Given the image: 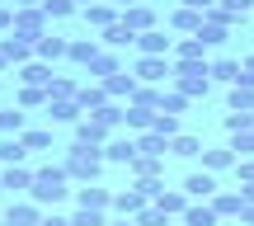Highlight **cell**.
<instances>
[{
    "instance_id": "obj_32",
    "label": "cell",
    "mask_w": 254,
    "mask_h": 226,
    "mask_svg": "<svg viewBox=\"0 0 254 226\" xmlns=\"http://www.w3.org/2000/svg\"><path fill=\"white\" fill-rule=\"evenodd\" d=\"M170 155H184V160H193V155H202V142L198 137H189V132H179L170 142Z\"/></svg>"
},
{
    "instance_id": "obj_48",
    "label": "cell",
    "mask_w": 254,
    "mask_h": 226,
    "mask_svg": "<svg viewBox=\"0 0 254 226\" xmlns=\"http://www.w3.org/2000/svg\"><path fill=\"white\" fill-rule=\"evenodd\" d=\"M221 9H226L231 19H245V14H254V0H226Z\"/></svg>"
},
{
    "instance_id": "obj_59",
    "label": "cell",
    "mask_w": 254,
    "mask_h": 226,
    "mask_svg": "<svg viewBox=\"0 0 254 226\" xmlns=\"http://www.w3.org/2000/svg\"><path fill=\"white\" fill-rule=\"evenodd\" d=\"M0 189H5V184H0Z\"/></svg>"
},
{
    "instance_id": "obj_15",
    "label": "cell",
    "mask_w": 254,
    "mask_h": 226,
    "mask_svg": "<svg viewBox=\"0 0 254 226\" xmlns=\"http://www.w3.org/2000/svg\"><path fill=\"white\" fill-rule=\"evenodd\" d=\"M43 62H57V57H71V43L66 38H57V33H47V38H38V47H33Z\"/></svg>"
},
{
    "instance_id": "obj_41",
    "label": "cell",
    "mask_w": 254,
    "mask_h": 226,
    "mask_svg": "<svg viewBox=\"0 0 254 226\" xmlns=\"http://www.w3.org/2000/svg\"><path fill=\"white\" fill-rule=\"evenodd\" d=\"M47 94H52V99H75V94H80V85H71L66 75H57V80L47 85Z\"/></svg>"
},
{
    "instance_id": "obj_40",
    "label": "cell",
    "mask_w": 254,
    "mask_h": 226,
    "mask_svg": "<svg viewBox=\"0 0 254 226\" xmlns=\"http://www.w3.org/2000/svg\"><path fill=\"white\" fill-rule=\"evenodd\" d=\"M94 57H99V43H85V38H80V43H71V62H80V66H90Z\"/></svg>"
},
{
    "instance_id": "obj_56",
    "label": "cell",
    "mask_w": 254,
    "mask_h": 226,
    "mask_svg": "<svg viewBox=\"0 0 254 226\" xmlns=\"http://www.w3.org/2000/svg\"><path fill=\"white\" fill-rule=\"evenodd\" d=\"M113 5H123V9H132V5H141V0H113Z\"/></svg>"
},
{
    "instance_id": "obj_13",
    "label": "cell",
    "mask_w": 254,
    "mask_h": 226,
    "mask_svg": "<svg viewBox=\"0 0 254 226\" xmlns=\"http://www.w3.org/2000/svg\"><path fill=\"white\" fill-rule=\"evenodd\" d=\"M33 179H38V170H24V165H9V170L0 174V184H5L9 193H28V189H33Z\"/></svg>"
},
{
    "instance_id": "obj_17",
    "label": "cell",
    "mask_w": 254,
    "mask_h": 226,
    "mask_svg": "<svg viewBox=\"0 0 254 226\" xmlns=\"http://www.w3.org/2000/svg\"><path fill=\"white\" fill-rule=\"evenodd\" d=\"M0 52H5V62H28L33 43H28V38H19V33H9V38H0Z\"/></svg>"
},
{
    "instance_id": "obj_5",
    "label": "cell",
    "mask_w": 254,
    "mask_h": 226,
    "mask_svg": "<svg viewBox=\"0 0 254 226\" xmlns=\"http://www.w3.org/2000/svg\"><path fill=\"white\" fill-rule=\"evenodd\" d=\"M9 33L28 38V43L38 47V38H47V14L43 9H14V28H9Z\"/></svg>"
},
{
    "instance_id": "obj_23",
    "label": "cell",
    "mask_w": 254,
    "mask_h": 226,
    "mask_svg": "<svg viewBox=\"0 0 254 226\" xmlns=\"http://www.w3.org/2000/svg\"><path fill=\"white\" fill-rule=\"evenodd\" d=\"M104 90H109V99H132L136 94V75H127V71H118V75H109V80H104Z\"/></svg>"
},
{
    "instance_id": "obj_10",
    "label": "cell",
    "mask_w": 254,
    "mask_h": 226,
    "mask_svg": "<svg viewBox=\"0 0 254 226\" xmlns=\"http://www.w3.org/2000/svg\"><path fill=\"white\" fill-rule=\"evenodd\" d=\"M155 208L165 212V217H184V212L193 208V198L184 189H160V198H155Z\"/></svg>"
},
{
    "instance_id": "obj_4",
    "label": "cell",
    "mask_w": 254,
    "mask_h": 226,
    "mask_svg": "<svg viewBox=\"0 0 254 226\" xmlns=\"http://www.w3.org/2000/svg\"><path fill=\"white\" fill-rule=\"evenodd\" d=\"M132 75L141 85H160V80H170V75H174V62H170V57H136Z\"/></svg>"
},
{
    "instance_id": "obj_22",
    "label": "cell",
    "mask_w": 254,
    "mask_h": 226,
    "mask_svg": "<svg viewBox=\"0 0 254 226\" xmlns=\"http://www.w3.org/2000/svg\"><path fill=\"white\" fill-rule=\"evenodd\" d=\"M75 198H80V208H90V212H104V208H113V193H109V189H90V184H85V189L75 193Z\"/></svg>"
},
{
    "instance_id": "obj_28",
    "label": "cell",
    "mask_w": 254,
    "mask_h": 226,
    "mask_svg": "<svg viewBox=\"0 0 254 226\" xmlns=\"http://www.w3.org/2000/svg\"><path fill=\"white\" fill-rule=\"evenodd\" d=\"M221 217L212 212V203H193L189 212H184V226H217Z\"/></svg>"
},
{
    "instance_id": "obj_11",
    "label": "cell",
    "mask_w": 254,
    "mask_h": 226,
    "mask_svg": "<svg viewBox=\"0 0 254 226\" xmlns=\"http://www.w3.org/2000/svg\"><path fill=\"white\" fill-rule=\"evenodd\" d=\"M123 24L141 38V33H151V28H155V9L151 5H132V9H123Z\"/></svg>"
},
{
    "instance_id": "obj_20",
    "label": "cell",
    "mask_w": 254,
    "mask_h": 226,
    "mask_svg": "<svg viewBox=\"0 0 254 226\" xmlns=\"http://www.w3.org/2000/svg\"><path fill=\"white\" fill-rule=\"evenodd\" d=\"M240 75H245V66H240V62H231V57L212 62V80H221V85H240Z\"/></svg>"
},
{
    "instance_id": "obj_42",
    "label": "cell",
    "mask_w": 254,
    "mask_h": 226,
    "mask_svg": "<svg viewBox=\"0 0 254 226\" xmlns=\"http://www.w3.org/2000/svg\"><path fill=\"white\" fill-rule=\"evenodd\" d=\"M24 146L28 151H47V146H52V132H47V127H33V132H24Z\"/></svg>"
},
{
    "instance_id": "obj_60",
    "label": "cell",
    "mask_w": 254,
    "mask_h": 226,
    "mask_svg": "<svg viewBox=\"0 0 254 226\" xmlns=\"http://www.w3.org/2000/svg\"><path fill=\"white\" fill-rule=\"evenodd\" d=\"M179 226H184V222H179Z\"/></svg>"
},
{
    "instance_id": "obj_16",
    "label": "cell",
    "mask_w": 254,
    "mask_h": 226,
    "mask_svg": "<svg viewBox=\"0 0 254 226\" xmlns=\"http://www.w3.org/2000/svg\"><path fill=\"white\" fill-rule=\"evenodd\" d=\"M80 104H75V99H52V104H47V118H52V123H80Z\"/></svg>"
},
{
    "instance_id": "obj_49",
    "label": "cell",
    "mask_w": 254,
    "mask_h": 226,
    "mask_svg": "<svg viewBox=\"0 0 254 226\" xmlns=\"http://www.w3.org/2000/svg\"><path fill=\"white\" fill-rule=\"evenodd\" d=\"M236 174H240L245 184H254V160H236Z\"/></svg>"
},
{
    "instance_id": "obj_7",
    "label": "cell",
    "mask_w": 254,
    "mask_h": 226,
    "mask_svg": "<svg viewBox=\"0 0 254 226\" xmlns=\"http://www.w3.org/2000/svg\"><path fill=\"white\" fill-rule=\"evenodd\" d=\"M109 132L113 127L104 123V118H80V123H75V142H85V146H109Z\"/></svg>"
},
{
    "instance_id": "obj_1",
    "label": "cell",
    "mask_w": 254,
    "mask_h": 226,
    "mask_svg": "<svg viewBox=\"0 0 254 226\" xmlns=\"http://www.w3.org/2000/svg\"><path fill=\"white\" fill-rule=\"evenodd\" d=\"M66 184H71V174H66V165H47V170H38V179H33V189H28V203H38V208H47V203H62L66 193Z\"/></svg>"
},
{
    "instance_id": "obj_2",
    "label": "cell",
    "mask_w": 254,
    "mask_h": 226,
    "mask_svg": "<svg viewBox=\"0 0 254 226\" xmlns=\"http://www.w3.org/2000/svg\"><path fill=\"white\" fill-rule=\"evenodd\" d=\"M66 174H71V179H80V184H90V179H99V170L109 160H104V146H85V142H75L71 151H66Z\"/></svg>"
},
{
    "instance_id": "obj_35",
    "label": "cell",
    "mask_w": 254,
    "mask_h": 226,
    "mask_svg": "<svg viewBox=\"0 0 254 226\" xmlns=\"http://www.w3.org/2000/svg\"><path fill=\"white\" fill-rule=\"evenodd\" d=\"M104 43H109V47H132V43H136V33H132V28H127L123 19H118L113 28H104Z\"/></svg>"
},
{
    "instance_id": "obj_26",
    "label": "cell",
    "mask_w": 254,
    "mask_h": 226,
    "mask_svg": "<svg viewBox=\"0 0 254 226\" xmlns=\"http://www.w3.org/2000/svg\"><path fill=\"white\" fill-rule=\"evenodd\" d=\"M85 19H90L94 28H113V24H118V5H104V0H99V5L85 9Z\"/></svg>"
},
{
    "instance_id": "obj_39",
    "label": "cell",
    "mask_w": 254,
    "mask_h": 226,
    "mask_svg": "<svg viewBox=\"0 0 254 226\" xmlns=\"http://www.w3.org/2000/svg\"><path fill=\"white\" fill-rule=\"evenodd\" d=\"M202 47H221V43H226V38H231V28H221V24H207V19H202Z\"/></svg>"
},
{
    "instance_id": "obj_58",
    "label": "cell",
    "mask_w": 254,
    "mask_h": 226,
    "mask_svg": "<svg viewBox=\"0 0 254 226\" xmlns=\"http://www.w3.org/2000/svg\"><path fill=\"white\" fill-rule=\"evenodd\" d=\"M5 66H9V62H5V52H0V71H5Z\"/></svg>"
},
{
    "instance_id": "obj_38",
    "label": "cell",
    "mask_w": 254,
    "mask_h": 226,
    "mask_svg": "<svg viewBox=\"0 0 254 226\" xmlns=\"http://www.w3.org/2000/svg\"><path fill=\"white\" fill-rule=\"evenodd\" d=\"M0 132H5V137L24 132V109H0Z\"/></svg>"
},
{
    "instance_id": "obj_12",
    "label": "cell",
    "mask_w": 254,
    "mask_h": 226,
    "mask_svg": "<svg viewBox=\"0 0 254 226\" xmlns=\"http://www.w3.org/2000/svg\"><path fill=\"white\" fill-rule=\"evenodd\" d=\"M127 170L136 174V184H146V179H160V174H165V155H136V160L127 165Z\"/></svg>"
},
{
    "instance_id": "obj_34",
    "label": "cell",
    "mask_w": 254,
    "mask_h": 226,
    "mask_svg": "<svg viewBox=\"0 0 254 226\" xmlns=\"http://www.w3.org/2000/svg\"><path fill=\"white\" fill-rule=\"evenodd\" d=\"M165 151H170L165 137H155V132H141V137H136V155H165Z\"/></svg>"
},
{
    "instance_id": "obj_50",
    "label": "cell",
    "mask_w": 254,
    "mask_h": 226,
    "mask_svg": "<svg viewBox=\"0 0 254 226\" xmlns=\"http://www.w3.org/2000/svg\"><path fill=\"white\" fill-rule=\"evenodd\" d=\"M179 5H184V9H198V14H207V9L217 5V0H179Z\"/></svg>"
},
{
    "instance_id": "obj_37",
    "label": "cell",
    "mask_w": 254,
    "mask_h": 226,
    "mask_svg": "<svg viewBox=\"0 0 254 226\" xmlns=\"http://www.w3.org/2000/svg\"><path fill=\"white\" fill-rule=\"evenodd\" d=\"M151 132H155V137H165V142H174V137H179V118H174V113H155Z\"/></svg>"
},
{
    "instance_id": "obj_54",
    "label": "cell",
    "mask_w": 254,
    "mask_h": 226,
    "mask_svg": "<svg viewBox=\"0 0 254 226\" xmlns=\"http://www.w3.org/2000/svg\"><path fill=\"white\" fill-rule=\"evenodd\" d=\"M240 198H245V203H254V184H245V189H240Z\"/></svg>"
},
{
    "instance_id": "obj_8",
    "label": "cell",
    "mask_w": 254,
    "mask_h": 226,
    "mask_svg": "<svg viewBox=\"0 0 254 226\" xmlns=\"http://www.w3.org/2000/svg\"><path fill=\"white\" fill-rule=\"evenodd\" d=\"M184 193H189L193 203H198V198H202V203H212V198L221 193V189H217V174H207V170H193L189 179H184Z\"/></svg>"
},
{
    "instance_id": "obj_36",
    "label": "cell",
    "mask_w": 254,
    "mask_h": 226,
    "mask_svg": "<svg viewBox=\"0 0 254 226\" xmlns=\"http://www.w3.org/2000/svg\"><path fill=\"white\" fill-rule=\"evenodd\" d=\"M19 104H24V109H47V104H52V94L38 90V85H24V90H19Z\"/></svg>"
},
{
    "instance_id": "obj_19",
    "label": "cell",
    "mask_w": 254,
    "mask_h": 226,
    "mask_svg": "<svg viewBox=\"0 0 254 226\" xmlns=\"http://www.w3.org/2000/svg\"><path fill=\"white\" fill-rule=\"evenodd\" d=\"M24 155H28V146H24V137H5L0 142V165H24Z\"/></svg>"
},
{
    "instance_id": "obj_21",
    "label": "cell",
    "mask_w": 254,
    "mask_h": 226,
    "mask_svg": "<svg viewBox=\"0 0 254 226\" xmlns=\"http://www.w3.org/2000/svg\"><path fill=\"white\" fill-rule=\"evenodd\" d=\"M52 80H57V75L47 71L43 62H28L24 71H19V85H38V90H47V85H52Z\"/></svg>"
},
{
    "instance_id": "obj_6",
    "label": "cell",
    "mask_w": 254,
    "mask_h": 226,
    "mask_svg": "<svg viewBox=\"0 0 254 226\" xmlns=\"http://www.w3.org/2000/svg\"><path fill=\"white\" fill-rule=\"evenodd\" d=\"M113 208H118V217H141L146 208H151V193L136 184V189H123V193H113Z\"/></svg>"
},
{
    "instance_id": "obj_30",
    "label": "cell",
    "mask_w": 254,
    "mask_h": 226,
    "mask_svg": "<svg viewBox=\"0 0 254 226\" xmlns=\"http://www.w3.org/2000/svg\"><path fill=\"white\" fill-rule=\"evenodd\" d=\"M240 208H245L240 193H217V198H212V212H217V217H240Z\"/></svg>"
},
{
    "instance_id": "obj_14",
    "label": "cell",
    "mask_w": 254,
    "mask_h": 226,
    "mask_svg": "<svg viewBox=\"0 0 254 226\" xmlns=\"http://www.w3.org/2000/svg\"><path fill=\"white\" fill-rule=\"evenodd\" d=\"M136 47H141V57H165L174 43L165 38V28H151V33H141V38H136Z\"/></svg>"
},
{
    "instance_id": "obj_29",
    "label": "cell",
    "mask_w": 254,
    "mask_h": 226,
    "mask_svg": "<svg viewBox=\"0 0 254 226\" xmlns=\"http://www.w3.org/2000/svg\"><path fill=\"white\" fill-rule=\"evenodd\" d=\"M123 123L132 127L136 137H141V132H151V123H155V113H151V109H136V104H132V109H123Z\"/></svg>"
},
{
    "instance_id": "obj_52",
    "label": "cell",
    "mask_w": 254,
    "mask_h": 226,
    "mask_svg": "<svg viewBox=\"0 0 254 226\" xmlns=\"http://www.w3.org/2000/svg\"><path fill=\"white\" fill-rule=\"evenodd\" d=\"M236 222H245V226H254V203H245V208H240V217Z\"/></svg>"
},
{
    "instance_id": "obj_46",
    "label": "cell",
    "mask_w": 254,
    "mask_h": 226,
    "mask_svg": "<svg viewBox=\"0 0 254 226\" xmlns=\"http://www.w3.org/2000/svg\"><path fill=\"white\" fill-rule=\"evenodd\" d=\"M136 226H170V217H165V212H160V208L151 203V208H146L141 217H136Z\"/></svg>"
},
{
    "instance_id": "obj_55",
    "label": "cell",
    "mask_w": 254,
    "mask_h": 226,
    "mask_svg": "<svg viewBox=\"0 0 254 226\" xmlns=\"http://www.w3.org/2000/svg\"><path fill=\"white\" fill-rule=\"evenodd\" d=\"M109 226H136V217H118V222H109Z\"/></svg>"
},
{
    "instance_id": "obj_47",
    "label": "cell",
    "mask_w": 254,
    "mask_h": 226,
    "mask_svg": "<svg viewBox=\"0 0 254 226\" xmlns=\"http://www.w3.org/2000/svg\"><path fill=\"white\" fill-rule=\"evenodd\" d=\"M71 226H109V222H104V212H90V208H80V212L71 217Z\"/></svg>"
},
{
    "instance_id": "obj_18",
    "label": "cell",
    "mask_w": 254,
    "mask_h": 226,
    "mask_svg": "<svg viewBox=\"0 0 254 226\" xmlns=\"http://www.w3.org/2000/svg\"><path fill=\"white\" fill-rule=\"evenodd\" d=\"M75 104H80V109H94V113H99L104 104H113V99H109V90H104V85H80Z\"/></svg>"
},
{
    "instance_id": "obj_57",
    "label": "cell",
    "mask_w": 254,
    "mask_h": 226,
    "mask_svg": "<svg viewBox=\"0 0 254 226\" xmlns=\"http://www.w3.org/2000/svg\"><path fill=\"white\" fill-rule=\"evenodd\" d=\"M75 5H85V9H90V5H99V0H75Z\"/></svg>"
},
{
    "instance_id": "obj_33",
    "label": "cell",
    "mask_w": 254,
    "mask_h": 226,
    "mask_svg": "<svg viewBox=\"0 0 254 226\" xmlns=\"http://www.w3.org/2000/svg\"><path fill=\"white\" fill-rule=\"evenodd\" d=\"M207 47H202V38H184L179 47H174V62H207Z\"/></svg>"
},
{
    "instance_id": "obj_3",
    "label": "cell",
    "mask_w": 254,
    "mask_h": 226,
    "mask_svg": "<svg viewBox=\"0 0 254 226\" xmlns=\"http://www.w3.org/2000/svg\"><path fill=\"white\" fill-rule=\"evenodd\" d=\"M174 85H179V94H189V99L207 94L212 90V62H174Z\"/></svg>"
},
{
    "instance_id": "obj_27",
    "label": "cell",
    "mask_w": 254,
    "mask_h": 226,
    "mask_svg": "<svg viewBox=\"0 0 254 226\" xmlns=\"http://www.w3.org/2000/svg\"><path fill=\"white\" fill-rule=\"evenodd\" d=\"M231 165H236V151H202V170L207 174H221V170H231Z\"/></svg>"
},
{
    "instance_id": "obj_25",
    "label": "cell",
    "mask_w": 254,
    "mask_h": 226,
    "mask_svg": "<svg viewBox=\"0 0 254 226\" xmlns=\"http://www.w3.org/2000/svg\"><path fill=\"white\" fill-rule=\"evenodd\" d=\"M170 24H174V28H184L189 38H198V33H202V14H198V9H184V5L174 9V19H170Z\"/></svg>"
},
{
    "instance_id": "obj_53",
    "label": "cell",
    "mask_w": 254,
    "mask_h": 226,
    "mask_svg": "<svg viewBox=\"0 0 254 226\" xmlns=\"http://www.w3.org/2000/svg\"><path fill=\"white\" fill-rule=\"evenodd\" d=\"M240 85H254V57L245 62V75H240Z\"/></svg>"
},
{
    "instance_id": "obj_31",
    "label": "cell",
    "mask_w": 254,
    "mask_h": 226,
    "mask_svg": "<svg viewBox=\"0 0 254 226\" xmlns=\"http://www.w3.org/2000/svg\"><path fill=\"white\" fill-rule=\"evenodd\" d=\"M118 71H123V66H118V57H113V52H99L90 62V75H99V85L109 80V75H118Z\"/></svg>"
},
{
    "instance_id": "obj_43",
    "label": "cell",
    "mask_w": 254,
    "mask_h": 226,
    "mask_svg": "<svg viewBox=\"0 0 254 226\" xmlns=\"http://www.w3.org/2000/svg\"><path fill=\"white\" fill-rule=\"evenodd\" d=\"M226 132H254V113H226Z\"/></svg>"
},
{
    "instance_id": "obj_24",
    "label": "cell",
    "mask_w": 254,
    "mask_h": 226,
    "mask_svg": "<svg viewBox=\"0 0 254 226\" xmlns=\"http://www.w3.org/2000/svg\"><path fill=\"white\" fill-rule=\"evenodd\" d=\"M226 104H231V113H254V85H231Z\"/></svg>"
},
{
    "instance_id": "obj_9",
    "label": "cell",
    "mask_w": 254,
    "mask_h": 226,
    "mask_svg": "<svg viewBox=\"0 0 254 226\" xmlns=\"http://www.w3.org/2000/svg\"><path fill=\"white\" fill-rule=\"evenodd\" d=\"M104 160L109 165H132L136 160V137L127 132V137H113L109 146H104Z\"/></svg>"
},
{
    "instance_id": "obj_44",
    "label": "cell",
    "mask_w": 254,
    "mask_h": 226,
    "mask_svg": "<svg viewBox=\"0 0 254 226\" xmlns=\"http://www.w3.org/2000/svg\"><path fill=\"white\" fill-rule=\"evenodd\" d=\"M184 109H189V94H179V90H170V94H165V104H160V113H174V118H179Z\"/></svg>"
},
{
    "instance_id": "obj_45",
    "label": "cell",
    "mask_w": 254,
    "mask_h": 226,
    "mask_svg": "<svg viewBox=\"0 0 254 226\" xmlns=\"http://www.w3.org/2000/svg\"><path fill=\"white\" fill-rule=\"evenodd\" d=\"M71 9H75V0H43V14L47 19H66Z\"/></svg>"
},
{
    "instance_id": "obj_51",
    "label": "cell",
    "mask_w": 254,
    "mask_h": 226,
    "mask_svg": "<svg viewBox=\"0 0 254 226\" xmlns=\"http://www.w3.org/2000/svg\"><path fill=\"white\" fill-rule=\"evenodd\" d=\"M0 28H14V5H0Z\"/></svg>"
}]
</instances>
